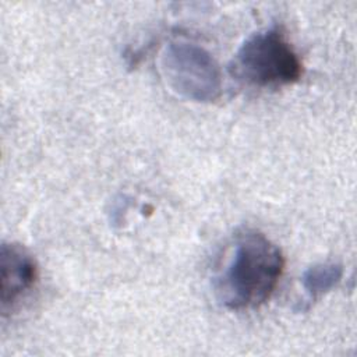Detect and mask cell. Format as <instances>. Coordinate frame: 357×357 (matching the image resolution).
I'll return each instance as SVG.
<instances>
[{"instance_id":"cell-1","label":"cell","mask_w":357,"mask_h":357,"mask_svg":"<svg viewBox=\"0 0 357 357\" xmlns=\"http://www.w3.org/2000/svg\"><path fill=\"white\" fill-rule=\"evenodd\" d=\"M284 269L280 248L258 230H243L213 279L218 301L230 311L252 310L269 300Z\"/></svg>"},{"instance_id":"cell-2","label":"cell","mask_w":357,"mask_h":357,"mask_svg":"<svg viewBox=\"0 0 357 357\" xmlns=\"http://www.w3.org/2000/svg\"><path fill=\"white\" fill-rule=\"evenodd\" d=\"M231 70L247 85L280 88L301 78L303 63L280 29L265 28L244 39Z\"/></svg>"},{"instance_id":"cell-3","label":"cell","mask_w":357,"mask_h":357,"mask_svg":"<svg viewBox=\"0 0 357 357\" xmlns=\"http://www.w3.org/2000/svg\"><path fill=\"white\" fill-rule=\"evenodd\" d=\"M160 70L172 91L184 99L209 103L222 95L220 66L205 47L197 43L170 42L160 56Z\"/></svg>"},{"instance_id":"cell-4","label":"cell","mask_w":357,"mask_h":357,"mask_svg":"<svg viewBox=\"0 0 357 357\" xmlns=\"http://www.w3.org/2000/svg\"><path fill=\"white\" fill-rule=\"evenodd\" d=\"M1 268V312H11L33 289L39 271L32 254L20 244L3 243L0 250Z\"/></svg>"},{"instance_id":"cell-5","label":"cell","mask_w":357,"mask_h":357,"mask_svg":"<svg viewBox=\"0 0 357 357\" xmlns=\"http://www.w3.org/2000/svg\"><path fill=\"white\" fill-rule=\"evenodd\" d=\"M343 278V266L339 262H318L307 268L301 276L307 301L314 303L333 290Z\"/></svg>"}]
</instances>
